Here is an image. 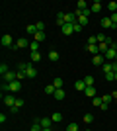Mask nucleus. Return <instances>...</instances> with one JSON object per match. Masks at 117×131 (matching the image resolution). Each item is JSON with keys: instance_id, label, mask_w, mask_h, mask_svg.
Masks as SVG:
<instances>
[{"instance_id": "obj_35", "label": "nucleus", "mask_w": 117, "mask_h": 131, "mask_svg": "<svg viewBox=\"0 0 117 131\" xmlns=\"http://www.w3.org/2000/svg\"><path fill=\"white\" fill-rule=\"evenodd\" d=\"M86 45H98V35H92V37H88V43Z\"/></svg>"}, {"instance_id": "obj_13", "label": "nucleus", "mask_w": 117, "mask_h": 131, "mask_svg": "<svg viewBox=\"0 0 117 131\" xmlns=\"http://www.w3.org/2000/svg\"><path fill=\"white\" fill-rule=\"evenodd\" d=\"M47 57H49V61H51V63H57V61L61 59V55L57 53V51H49V53H47Z\"/></svg>"}, {"instance_id": "obj_27", "label": "nucleus", "mask_w": 117, "mask_h": 131, "mask_svg": "<svg viewBox=\"0 0 117 131\" xmlns=\"http://www.w3.org/2000/svg\"><path fill=\"white\" fill-rule=\"evenodd\" d=\"M86 51H90V53H96V55H100V49H98V45H86Z\"/></svg>"}, {"instance_id": "obj_24", "label": "nucleus", "mask_w": 117, "mask_h": 131, "mask_svg": "<svg viewBox=\"0 0 117 131\" xmlns=\"http://www.w3.org/2000/svg\"><path fill=\"white\" fill-rule=\"evenodd\" d=\"M92 104H94L96 108H101V104H103V100H101V96H96V98H92Z\"/></svg>"}, {"instance_id": "obj_42", "label": "nucleus", "mask_w": 117, "mask_h": 131, "mask_svg": "<svg viewBox=\"0 0 117 131\" xmlns=\"http://www.w3.org/2000/svg\"><path fill=\"white\" fill-rule=\"evenodd\" d=\"M22 106H23V100L18 98V100H16V108H22Z\"/></svg>"}, {"instance_id": "obj_44", "label": "nucleus", "mask_w": 117, "mask_h": 131, "mask_svg": "<svg viewBox=\"0 0 117 131\" xmlns=\"http://www.w3.org/2000/svg\"><path fill=\"white\" fill-rule=\"evenodd\" d=\"M43 131H51V127H47V129H43Z\"/></svg>"}, {"instance_id": "obj_2", "label": "nucleus", "mask_w": 117, "mask_h": 131, "mask_svg": "<svg viewBox=\"0 0 117 131\" xmlns=\"http://www.w3.org/2000/svg\"><path fill=\"white\" fill-rule=\"evenodd\" d=\"M29 43H31V41H29L28 37H20L16 43H14V47H12V49H25V47H29Z\"/></svg>"}, {"instance_id": "obj_38", "label": "nucleus", "mask_w": 117, "mask_h": 131, "mask_svg": "<svg viewBox=\"0 0 117 131\" xmlns=\"http://www.w3.org/2000/svg\"><path fill=\"white\" fill-rule=\"evenodd\" d=\"M72 29H74V33H80V31H82V26H80V24H72Z\"/></svg>"}, {"instance_id": "obj_15", "label": "nucleus", "mask_w": 117, "mask_h": 131, "mask_svg": "<svg viewBox=\"0 0 117 131\" xmlns=\"http://www.w3.org/2000/svg\"><path fill=\"white\" fill-rule=\"evenodd\" d=\"M55 92H57L55 84H47V86H45V94H49V96H55Z\"/></svg>"}, {"instance_id": "obj_29", "label": "nucleus", "mask_w": 117, "mask_h": 131, "mask_svg": "<svg viewBox=\"0 0 117 131\" xmlns=\"http://www.w3.org/2000/svg\"><path fill=\"white\" fill-rule=\"evenodd\" d=\"M78 129H80V125H78V123H74V121L67 125V131H78Z\"/></svg>"}, {"instance_id": "obj_40", "label": "nucleus", "mask_w": 117, "mask_h": 131, "mask_svg": "<svg viewBox=\"0 0 117 131\" xmlns=\"http://www.w3.org/2000/svg\"><path fill=\"white\" fill-rule=\"evenodd\" d=\"M106 39H107V35H106V33H98V43H103Z\"/></svg>"}, {"instance_id": "obj_34", "label": "nucleus", "mask_w": 117, "mask_h": 131, "mask_svg": "<svg viewBox=\"0 0 117 131\" xmlns=\"http://www.w3.org/2000/svg\"><path fill=\"white\" fill-rule=\"evenodd\" d=\"M55 98H57V100H64V90H62V88L55 92Z\"/></svg>"}, {"instance_id": "obj_7", "label": "nucleus", "mask_w": 117, "mask_h": 131, "mask_svg": "<svg viewBox=\"0 0 117 131\" xmlns=\"http://www.w3.org/2000/svg\"><path fill=\"white\" fill-rule=\"evenodd\" d=\"M100 26L103 27V29H113V27H115V26H113V22H111V18H101Z\"/></svg>"}, {"instance_id": "obj_4", "label": "nucleus", "mask_w": 117, "mask_h": 131, "mask_svg": "<svg viewBox=\"0 0 117 131\" xmlns=\"http://www.w3.org/2000/svg\"><path fill=\"white\" fill-rule=\"evenodd\" d=\"M6 84H8V82H6ZM8 88H10V94L20 92V90H22V80H14V82H10V84H8Z\"/></svg>"}, {"instance_id": "obj_41", "label": "nucleus", "mask_w": 117, "mask_h": 131, "mask_svg": "<svg viewBox=\"0 0 117 131\" xmlns=\"http://www.w3.org/2000/svg\"><path fill=\"white\" fill-rule=\"evenodd\" d=\"M109 18H111V22H113V26L117 27V12H113V14H111V16H109Z\"/></svg>"}, {"instance_id": "obj_21", "label": "nucleus", "mask_w": 117, "mask_h": 131, "mask_svg": "<svg viewBox=\"0 0 117 131\" xmlns=\"http://www.w3.org/2000/svg\"><path fill=\"white\" fill-rule=\"evenodd\" d=\"M25 31H28V35H35V33H37V27H35V24H29V26L25 27Z\"/></svg>"}, {"instance_id": "obj_19", "label": "nucleus", "mask_w": 117, "mask_h": 131, "mask_svg": "<svg viewBox=\"0 0 117 131\" xmlns=\"http://www.w3.org/2000/svg\"><path fill=\"white\" fill-rule=\"evenodd\" d=\"M47 37V35H45V31H37L33 35V41H37V43H41V41H43V39Z\"/></svg>"}, {"instance_id": "obj_43", "label": "nucleus", "mask_w": 117, "mask_h": 131, "mask_svg": "<svg viewBox=\"0 0 117 131\" xmlns=\"http://www.w3.org/2000/svg\"><path fill=\"white\" fill-rule=\"evenodd\" d=\"M111 65H113V72H117V61H113Z\"/></svg>"}, {"instance_id": "obj_45", "label": "nucleus", "mask_w": 117, "mask_h": 131, "mask_svg": "<svg viewBox=\"0 0 117 131\" xmlns=\"http://www.w3.org/2000/svg\"><path fill=\"white\" fill-rule=\"evenodd\" d=\"M115 82H117V72H115Z\"/></svg>"}, {"instance_id": "obj_20", "label": "nucleus", "mask_w": 117, "mask_h": 131, "mask_svg": "<svg viewBox=\"0 0 117 131\" xmlns=\"http://www.w3.org/2000/svg\"><path fill=\"white\" fill-rule=\"evenodd\" d=\"M57 24H59L61 27L67 24V22H64V12H59V14H57Z\"/></svg>"}, {"instance_id": "obj_22", "label": "nucleus", "mask_w": 117, "mask_h": 131, "mask_svg": "<svg viewBox=\"0 0 117 131\" xmlns=\"http://www.w3.org/2000/svg\"><path fill=\"white\" fill-rule=\"evenodd\" d=\"M98 49H100V55H101V53L106 55V53H107V49H109V45L103 41V43H98Z\"/></svg>"}, {"instance_id": "obj_18", "label": "nucleus", "mask_w": 117, "mask_h": 131, "mask_svg": "<svg viewBox=\"0 0 117 131\" xmlns=\"http://www.w3.org/2000/svg\"><path fill=\"white\" fill-rule=\"evenodd\" d=\"M53 84H55V88H57V90H61V88L64 86V80H62L61 77H57L55 80H53Z\"/></svg>"}, {"instance_id": "obj_6", "label": "nucleus", "mask_w": 117, "mask_h": 131, "mask_svg": "<svg viewBox=\"0 0 117 131\" xmlns=\"http://www.w3.org/2000/svg\"><path fill=\"white\" fill-rule=\"evenodd\" d=\"M0 43H2V47H14V39H12V35H2V39H0Z\"/></svg>"}, {"instance_id": "obj_36", "label": "nucleus", "mask_w": 117, "mask_h": 131, "mask_svg": "<svg viewBox=\"0 0 117 131\" xmlns=\"http://www.w3.org/2000/svg\"><path fill=\"white\" fill-rule=\"evenodd\" d=\"M8 71H10V69H8V65H6V63H2V65H0V74L4 77V74H6Z\"/></svg>"}, {"instance_id": "obj_39", "label": "nucleus", "mask_w": 117, "mask_h": 131, "mask_svg": "<svg viewBox=\"0 0 117 131\" xmlns=\"http://www.w3.org/2000/svg\"><path fill=\"white\" fill-rule=\"evenodd\" d=\"M35 27H37V31H45V24L43 22H35Z\"/></svg>"}, {"instance_id": "obj_1", "label": "nucleus", "mask_w": 117, "mask_h": 131, "mask_svg": "<svg viewBox=\"0 0 117 131\" xmlns=\"http://www.w3.org/2000/svg\"><path fill=\"white\" fill-rule=\"evenodd\" d=\"M23 71H25L28 78H35L37 77V69L33 67V63H23Z\"/></svg>"}, {"instance_id": "obj_28", "label": "nucleus", "mask_w": 117, "mask_h": 131, "mask_svg": "<svg viewBox=\"0 0 117 131\" xmlns=\"http://www.w3.org/2000/svg\"><path fill=\"white\" fill-rule=\"evenodd\" d=\"M29 131H43V127L39 125V121H37V119H35V121H33V125L29 127Z\"/></svg>"}, {"instance_id": "obj_31", "label": "nucleus", "mask_w": 117, "mask_h": 131, "mask_svg": "<svg viewBox=\"0 0 117 131\" xmlns=\"http://www.w3.org/2000/svg\"><path fill=\"white\" fill-rule=\"evenodd\" d=\"M29 49H31V53H37L39 51V43L37 41H31V43H29Z\"/></svg>"}, {"instance_id": "obj_17", "label": "nucleus", "mask_w": 117, "mask_h": 131, "mask_svg": "<svg viewBox=\"0 0 117 131\" xmlns=\"http://www.w3.org/2000/svg\"><path fill=\"white\" fill-rule=\"evenodd\" d=\"M101 71H103V74H107V72H113V65L111 63H103V67H101Z\"/></svg>"}, {"instance_id": "obj_12", "label": "nucleus", "mask_w": 117, "mask_h": 131, "mask_svg": "<svg viewBox=\"0 0 117 131\" xmlns=\"http://www.w3.org/2000/svg\"><path fill=\"white\" fill-rule=\"evenodd\" d=\"M74 90L84 92V90H86V82H84V80H76V82H74Z\"/></svg>"}, {"instance_id": "obj_10", "label": "nucleus", "mask_w": 117, "mask_h": 131, "mask_svg": "<svg viewBox=\"0 0 117 131\" xmlns=\"http://www.w3.org/2000/svg\"><path fill=\"white\" fill-rule=\"evenodd\" d=\"M101 6H103V4H101L100 0H94V2H92V6H90V10H92V14H98V12L101 10Z\"/></svg>"}, {"instance_id": "obj_46", "label": "nucleus", "mask_w": 117, "mask_h": 131, "mask_svg": "<svg viewBox=\"0 0 117 131\" xmlns=\"http://www.w3.org/2000/svg\"><path fill=\"white\" fill-rule=\"evenodd\" d=\"M86 131H92V129H86Z\"/></svg>"}, {"instance_id": "obj_37", "label": "nucleus", "mask_w": 117, "mask_h": 131, "mask_svg": "<svg viewBox=\"0 0 117 131\" xmlns=\"http://www.w3.org/2000/svg\"><path fill=\"white\" fill-rule=\"evenodd\" d=\"M106 80L107 82H113V80H115V72H107V74H106Z\"/></svg>"}, {"instance_id": "obj_33", "label": "nucleus", "mask_w": 117, "mask_h": 131, "mask_svg": "<svg viewBox=\"0 0 117 131\" xmlns=\"http://www.w3.org/2000/svg\"><path fill=\"white\" fill-rule=\"evenodd\" d=\"M107 10L111 12V14H113V12H117V2H113V0H111V2L107 4Z\"/></svg>"}, {"instance_id": "obj_8", "label": "nucleus", "mask_w": 117, "mask_h": 131, "mask_svg": "<svg viewBox=\"0 0 117 131\" xmlns=\"http://www.w3.org/2000/svg\"><path fill=\"white\" fill-rule=\"evenodd\" d=\"M92 63H94V67H103V63H106V57H103V55H94Z\"/></svg>"}, {"instance_id": "obj_5", "label": "nucleus", "mask_w": 117, "mask_h": 131, "mask_svg": "<svg viewBox=\"0 0 117 131\" xmlns=\"http://www.w3.org/2000/svg\"><path fill=\"white\" fill-rule=\"evenodd\" d=\"M2 100H4V104L8 106V108H12V106H16V100L18 98H14L12 94H2Z\"/></svg>"}, {"instance_id": "obj_25", "label": "nucleus", "mask_w": 117, "mask_h": 131, "mask_svg": "<svg viewBox=\"0 0 117 131\" xmlns=\"http://www.w3.org/2000/svg\"><path fill=\"white\" fill-rule=\"evenodd\" d=\"M84 82H86V86H94V82H96V78L92 77V74H88V77H84Z\"/></svg>"}, {"instance_id": "obj_32", "label": "nucleus", "mask_w": 117, "mask_h": 131, "mask_svg": "<svg viewBox=\"0 0 117 131\" xmlns=\"http://www.w3.org/2000/svg\"><path fill=\"white\" fill-rule=\"evenodd\" d=\"M39 61H41V53H31V63H39Z\"/></svg>"}, {"instance_id": "obj_16", "label": "nucleus", "mask_w": 117, "mask_h": 131, "mask_svg": "<svg viewBox=\"0 0 117 131\" xmlns=\"http://www.w3.org/2000/svg\"><path fill=\"white\" fill-rule=\"evenodd\" d=\"M51 119H53V123H61L62 121V114L61 112H55V114L51 115Z\"/></svg>"}, {"instance_id": "obj_23", "label": "nucleus", "mask_w": 117, "mask_h": 131, "mask_svg": "<svg viewBox=\"0 0 117 131\" xmlns=\"http://www.w3.org/2000/svg\"><path fill=\"white\" fill-rule=\"evenodd\" d=\"M76 6H78L76 10H80V12H82V10H86V8H88V2H86V0H78V2H76Z\"/></svg>"}, {"instance_id": "obj_3", "label": "nucleus", "mask_w": 117, "mask_h": 131, "mask_svg": "<svg viewBox=\"0 0 117 131\" xmlns=\"http://www.w3.org/2000/svg\"><path fill=\"white\" fill-rule=\"evenodd\" d=\"M14 80H18V71H8L4 77H2V82H8V84L14 82Z\"/></svg>"}, {"instance_id": "obj_11", "label": "nucleus", "mask_w": 117, "mask_h": 131, "mask_svg": "<svg viewBox=\"0 0 117 131\" xmlns=\"http://www.w3.org/2000/svg\"><path fill=\"white\" fill-rule=\"evenodd\" d=\"M61 29H62V33H64L67 37H68V35H72V33H74V29H72V24H64V26H62Z\"/></svg>"}, {"instance_id": "obj_47", "label": "nucleus", "mask_w": 117, "mask_h": 131, "mask_svg": "<svg viewBox=\"0 0 117 131\" xmlns=\"http://www.w3.org/2000/svg\"><path fill=\"white\" fill-rule=\"evenodd\" d=\"M115 61H117V57H115Z\"/></svg>"}, {"instance_id": "obj_30", "label": "nucleus", "mask_w": 117, "mask_h": 131, "mask_svg": "<svg viewBox=\"0 0 117 131\" xmlns=\"http://www.w3.org/2000/svg\"><path fill=\"white\" fill-rule=\"evenodd\" d=\"M82 121H84V123H92V121H94V115H92V114H84Z\"/></svg>"}, {"instance_id": "obj_9", "label": "nucleus", "mask_w": 117, "mask_h": 131, "mask_svg": "<svg viewBox=\"0 0 117 131\" xmlns=\"http://www.w3.org/2000/svg\"><path fill=\"white\" fill-rule=\"evenodd\" d=\"M37 121H39V125L43 127V129L51 127V123H53V119H51V117H37Z\"/></svg>"}, {"instance_id": "obj_14", "label": "nucleus", "mask_w": 117, "mask_h": 131, "mask_svg": "<svg viewBox=\"0 0 117 131\" xmlns=\"http://www.w3.org/2000/svg\"><path fill=\"white\" fill-rule=\"evenodd\" d=\"M84 94H86L88 98H96V86H86Z\"/></svg>"}, {"instance_id": "obj_26", "label": "nucleus", "mask_w": 117, "mask_h": 131, "mask_svg": "<svg viewBox=\"0 0 117 131\" xmlns=\"http://www.w3.org/2000/svg\"><path fill=\"white\" fill-rule=\"evenodd\" d=\"M101 100H103V104L109 106V104L113 102V96H111V94H103V96H101Z\"/></svg>"}]
</instances>
